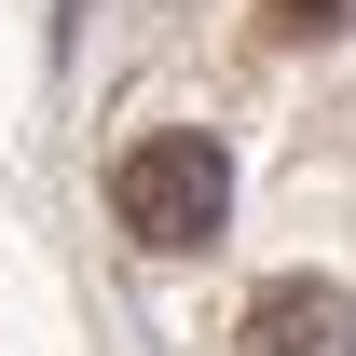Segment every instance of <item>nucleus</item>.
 <instances>
[{"instance_id":"3","label":"nucleus","mask_w":356,"mask_h":356,"mask_svg":"<svg viewBox=\"0 0 356 356\" xmlns=\"http://www.w3.org/2000/svg\"><path fill=\"white\" fill-rule=\"evenodd\" d=\"M274 28H288V42H329V28H343V0H274Z\"/></svg>"},{"instance_id":"1","label":"nucleus","mask_w":356,"mask_h":356,"mask_svg":"<svg viewBox=\"0 0 356 356\" xmlns=\"http://www.w3.org/2000/svg\"><path fill=\"white\" fill-rule=\"evenodd\" d=\"M110 220H124L151 261H192V247H220V220H233V165H220V137H192V124L137 137L124 165H110Z\"/></svg>"},{"instance_id":"2","label":"nucleus","mask_w":356,"mask_h":356,"mask_svg":"<svg viewBox=\"0 0 356 356\" xmlns=\"http://www.w3.org/2000/svg\"><path fill=\"white\" fill-rule=\"evenodd\" d=\"M233 356H356V302L315 288V274H274L247 302V329H233Z\"/></svg>"}]
</instances>
